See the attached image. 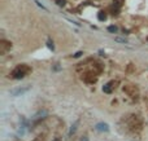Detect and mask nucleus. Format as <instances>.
Masks as SVG:
<instances>
[{"label":"nucleus","mask_w":148,"mask_h":141,"mask_svg":"<svg viewBox=\"0 0 148 141\" xmlns=\"http://www.w3.org/2000/svg\"><path fill=\"white\" fill-rule=\"evenodd\" d=\"M96 130L101 131V132H106V131H109V127L105 123H99V124H96Z\"/></svg>","instance_id":"nucleus-3"},{"label":"nucleus","mask_w":148,"mask_h":141,"mask_svg":"<svg viewBox=\"0 0 148 141\" xmlns=\"http://www.w3.org/2000/svg\"><path fill=\"white\" fill-rule=\"evenodd\" d=\"M26 71H27V69L26 67H17L16 70H13V72H12V78L13 79H22L23 76H25V74H26Z\"/></svg>","instance_id":"nucleus-1"},{"label":"nucleus","mask_w":148,"mask_h":141,"mask_svg":"<svg viewBox=\"0 0 148 141\" xmlns=\"http://www.w3.org/2000/svg\"><path fill=\"white\" fill-rule=\"evenodd\" d=\"M81 56H82V52H78V53H76V54H74V57L78 58V57H81Z\"/></svg>","instance_id":"nucleus-12"},{"label":"nucleus","mask_w":148,"mask_h":141,"mask_svg":"<svg viewBox=\"0 0 148 141\" xmlns=\"http://www.w3.org/2000/svg\"><path fill=\"white\" fill-rule=\"evenodd\" d=\"M81 141H88V138H87V137H82Z\"/></svg>","instance_id":"nucleus-13"},{"label":"nucleus","mask_w":148,"mask_h":141,"mask_svg":"<svg viewBox=\"0 0 148 141\" xmlns=\"http://www.w3.org/2000/svg\"><path fill=\"white\" fill-rule=\"evenodd\" d=\"M76 127H77V123H74V124L72 126V128H70V132H69V135H73V133L76 132Z\"/></svg>","instance_id":"nucleus-9"},{"label":"nucleus","mask_w":148,"mask_h":141,"mask_svg":"<svg viewBox=\"0 0 148 141\" xmlns=\"http://www.w3.org/2000/svg\"><path fill=\"white\" fill-rule=\"evenodd\" d=\"M103 91L106 92V93H110L112 92V88H110V84H105V86L103 87Z\"/></svg>","instance_id":"nucleus-5"},{"label":"nucleus","mask_w":148,"mask_h":141,"mask_svg":"<svg viewBox=\"0 0 148 141\" xmlns=\"http://www.w3.org/2000/svg\"><path fill=\"white\" fill-rule=\"evenodd\" d=\"M30 88H31V86H26V87H22V88L13 89V91H11V93L13 94V96H21V94H23L25 92H27Z\"/></svg>","instance_id":"nucleus-2"},{"label":"nucleus","mask_w":148,"mask_h":141,"mask_svg":"<svg viewBox=\"0 0 148 141\" xmlns=\"http://www.w3.org/2000/svg\"><path fill=\"white\" fill-rule=\"evenodd\" d=\"M114 40L116 42H118V43H123V44H127V40L126 39H123V38H114Z\"/></svg>","instance_id":"nucleus-7"},{"label":"nucleus","mask_w":148,"mask_h":141,"mask_svg":"<svg viewBox=\"0 0 148 141\" xmlns=\"http://www.w3.org/2000/svg\"><path fill=\"white\" fill-rule=\"evenodd\" d=\"M98 19H99V21H105V19H106L105 12H103V11L99 12V13H98Z\"/></svg>","instance_id":"nucleus-4"},{"label":"nucleus","mask_w":148,"mask_h":141,"mask_svg":"<svg viewBox=\"0 0 148 141\" xmlns=\"http://www.w3.org/2000/svg\"><path fill=\"white\" fill-rule=\"evenodd\" d=\"M44 115H47V113L46 111H40V113H38L35 115V119H40V118H44Z\"/></svg>","instance_id":"nucleus-6"},{"label":"nucleus","mask_w":148,"mask_h":141,"mask_svg":"<svg viewBox=\"0 0 148 141\" xmlns=\"http://www.w3.org/2000/svg\"><path fill=\"white\" fill-rule=\"evenodd\" d=\"M48 48H49V49H52L53 51V48H55V45H53V42H51V40H48Z\"/></svg>","instance_id":"nucleus-11"},{"label":"nucleus","mask_w":148,"mask_h":141,"mask_svg":"<svg viewBox=\"0 0 148 141\" xmlns=\"http://www.w3.org/2000/svg\"><path fill=\"white\" fill-rule=\"evenodd\" d=\"M56 3H57V5L64 7V5H65V0H56Z\"/></svg>","instance_id":"nucleus-10"},{"label":"nucleus","mask_w":148,"mask_h":141,"mask_svg":"<svg viewBox=\"0 0 148 141\" xmlns=\"http://www.w3.org/2000/svg\"><path fill=\"white\" fill-rule=\"evenodd\" d=\"M147 40H148V38H147Z\"/></svg>","instance_id":"nucleus-14"},{"label":"nucleus","mask_w":148,"mask_h":141,"mask_svg":"<svg viewBox=\"0 0 148 141\" xmlns=\"http://www.w3.org/2000/svg\"><path fill=\"white\" fill-rule=\"evenodd\" d=\"M117 30H118V29L116 27V26H109V27H108V31H109V33H113V34L117 33Z\"/></svg>","instance_id":"nucleus-8"}]
</instances>
